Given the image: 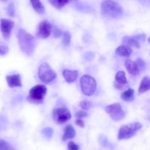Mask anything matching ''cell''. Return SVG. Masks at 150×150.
Segmentation results:
<instances>
[{"mask_svg":"<svg viewBox=\"0 0 150 150\" xmlns=\"http://www.w3.org/2000/svg\"><path fill=\"white\" fill-rule=\"evenodd\" d=\"M150 88V79L149 76H144L142 79V82L140 84V86L139 88V92L140 94H144L146 91H149Z\"/></svg>","mask_w":150,"mask_h":150,"instance_id":"obj_18","label":"cell"},{"mask_svg":"<svg viewBox=\"0 0 150 150\" xmlns=\"http://www.w3.org/2000/svg\"><path fill=\"white\" fill-rule=\"evenodd\" d=\"M62 35V32L59 28L55 27V29H54V36L58 38V37L61 36Z\"/></svg>","mask_w":150,"mask_h":150,"instance_id":"obj_32","label":"cell"},{"mask_svg":"<svg viewBox=\"0 0 150 150\" xmlns=\"http://www.w3.org/2000/svg\"><path fill=\"white\" fill-rule=\"evenodd\" d=\"M76 124L78 126H80V127H84V122L83 121V120L81 119H78L76 121Z\"/></svg>","mask_w":150,"mask_h":150,"instance_id":"obj_33","label":"cell"},{"mask_svg":"<svg viewBox=\"0 0 150 150\" xmlns=\"http://www.w3.org/2000/svg\"><path fill=\"white\" fill-rule=\"evenodd\" d=\"M18 38L21 51L26 55H31L36 47V39L35 37L26 32L24 29H20L18 33Z\"/></svg>","mask_w":150,"mask_h":150,"instance_id":"obj_1","label":"cell"},{"mask_svg":"<svg viewBox=\"0 0 150 150\" xmlns=\"http://www.w3.org/2000/svg\"><path fill=\"white\" fill-rule=\"evenodd\" d=\"M7 85L10 88H20L22 86L21 78L19 74L9 75L6 76Z\"/></svg>","mask_w":150,"mask_h":150,"instance_id":"obj_12","label":"cell"},{"mask_svg":"<svg viewBox=\"0 0 150 150\" xmlns=\"http://www.w3.org/2000/svg\"><path fill=\"white\" fill-rule=\"evenodd\" d=\"M88 116V113L86 111H83V110H80V111H78L76 113V116L78 119H82V118L86 117Z\"/></svg>","mask_w":150,"mask_h":150,"instance_id":"obj_31","label":"cell"},{"mask_svg":"<svg viewBox=\"0 0 150 150\" xmlns=\"http://www.w3.org/2000/svg\"><path fill=\"white\" fill-rule=\"evenodd\" d=\"M142 124L139 122L129 123L121 126L118 134L119 140L129 139L136 135V132L142 128Z\"/></svg>","mask_w":150,"mask_h":150,"instance_id":"obj_3","label":"cell"},{"mask_svg":"<svg viewBox=\"0 0 150 150\" xmlns=\"http://www.w3.org/2000/svg\"><path fill=\"white\" fill-rule=\"evenodd\" d=\"M13 26H14V22L12 20L7 19H1L0 20V29L3 38L5 40H8L10 38Z\"/></svg>","mask_w":150,"mask_h":150,"instance_id":"obj_10","label":"cell"},{"mask_svg":"<svg viewBox=\"0 0 150 150\" xmlns=\"http://www.w3.org/2000/svg\"><path fill=\"white\" fill-rule=\"evenodd\" d=\"M71 41V35L68 31H65L63 33V39H62V44L64 46H69Z\"/></svg>","mask_w":150,"mask_h":150,"instance_id":"obj_22","label":"cell"},{"mask_svg":"<svg viewBox=\"0 0 150 150\" xmlns=\"http://www.w3.org/2000/svg\"><path fill=\"white\" fill-rule=\"evenodd\" d=\"M136 64L138 65V66H139V69H142V70H144V69H146V63H145V62L144 61L142 58H138L137 60H136Z\"/></svg>","mask_w":150,"mask_h":150,"instance_id":"obj_29","label":"cell"},{"mask_svg":"<svg viewBox=\"0 0 150 150\" xmlns=\"http://www.w3.org/2000/svg\"><path fill=\"white\" fill-rule=\"evenodd\" d=\"M105 112L110 116V117L114 121H120L124 119L125 113L123 110L121 104L119 103L110 104L105 108Z\"/></svg>","mask_w":150,"mask_h":150,"instance_id":"obj_7","label":"cell"},{"mask_svg":"<svg viewBox=\"0 0 150 150\" xmlns=\"http://www.w3.org/2000/svg\"><path fill=\"white\" fill-rule=\"evenodd\" d=\"M80 85L82 92L88 96L93 95L96 91V80L92 76L88 74L81 76L80 79Z\"/></svg>","mask_w":150,"mask_h":150,"instance_id":"obj_5","label":"cell"},{"mask_svg":"<svg viewBox=\"0 0 150 150\" xmlns=\"http://www.w3.org/2000/svg\"><path fill=\"white\" fill-rule=\"evenodd\" d=\"M42 132L44 136H45V138H46L47 139L51 138L53 135V129L50 127H45V129H42Z\"/></svg>","mask_w":150,"mask_h":150,"instance_id":"obj_24","label":"cell"},{"mask_svg":"<svg viewBox=\"0 0 150 150\" xmlns=\"http://www.w3.org/2000/svg\"><path fill=\"white\" fill-rule=\"evenodd\" d=\"M0 1H6L7 0H0Z\"/></svg>","mask_w":150,"mask_h":150,"instance_id":"obj_34","label":"cell"},{"mask_svg":"<svg viewBox=\"0 0 150 150\" xmlns=\"http://www.w3.org/2000/svg\"><path fill=\"white\" fill-rule=\"evenodd\" d=\"M52 31V25L47 20L41 21L38 25L36 31V36L40 38H46L49 37Z\"/></svg>","mask_w":150,"mask_h":150,"instance_id":"obj_9","label":"cell"},{"mask_svg":"<svg viewBox=\"0 0 150 150\" xmlns=\"http://www.w3.org/2000/svg\"><path fill=\"white\" fill-rule=\"evenodd\" d=\"M91 106H92V103L89 101H86V100H83L80 102V107L84 110H89Z\"/></svg>","mask_w":150,"mask_h":150,"instance_id":"obj_25","label":"cell"},{"mask_svg":"<svg viewBox=\"0 0 150 150\" xmlns=\"http://www.w3.org/2000/svg\"><path fill=\"white\" fill-rule=\"evenodd\" d=\"M125 68L127 71L133 76H137L140 73V69L136 62L131 60H127L125 61Z\"/></svg>","mask_w":150,"mask_h":150,"instance_id":"obj_13","label":"cell"},{"mask_svg":"<svg viewBox=\"0 0 150 150\" xmlns=\"http://www.w3.org/2000/svg\"><path fill=\"white\" fill-rule=\"evenodd\" d=\"M101 13L103 16L111 19H118L123 14L121 5L112 0H105L101 3Z\"/></svg>","mask_w":150,"mask_h":150,"instance_id":"obj_2","label":"cell"},{"mask_svg":"<svg viewBox=\"0 0 150 150\" xmlns=\"http://www.w3.org/2000/svg\"><path fill=\"white\" fill-rule=\"evenodd\" d=\"M10 148V144L7 141L0 139V150H9Z\"/></svg>","mask_w":150,"mask_h":150,"instance_id":"obj_27","label":"cell"},{"mask_svg":"<svg viewBox=\"0 0 150 150\" xmlns=\"http://www.w3.org/2000/svg\"><path fill=\"white\" fill-rule=\"evenodd\" d=\"M31 4L34 10L39 14H42L45 13V7L42 4L40 0H30Z\"/></svg>","mask_w":150,"mask_h":150,"instance_id":"obj_19","label":"cell"},{"mask_svg":"<svg viewBox=\"0 0 150 150\" xmlns=\"http://www.w3.org/2000/svg\"><path fill=\"white\" fill-rule=\"evenodd\" d=\"M116 54H118L119 56H121V57H130V54L133 53V50L130 48V46L126 45H122L120 46L118 48L116 49Z\"/></svg>","mask_w":150,"mask_h":150,"instance_id":"obj_15","label":"cell"},{"mask_svg":"<svg viewBox=\"0 0 150 150\" xmlns=\"http://www.w3.org/2000/svg\"><path fill=\"white\" fill-rule=\"evenodd\" d=\"M49 2L57 9H61L70 1V0H48Z\"/></svg>","mask_w":150,"mask_h":150,"instance_id":"obj_21","label":"cell"},{"mask_svg":"<svg viewBox=\"0 0 150 150\" xmlns=\"http://www.w3.org/2000/svg\"><path fill=\"white\" fill-rule=\"evenodd\" d=\"M99 142L104 147H107V148H111V147H112V146L108 142V140H107V138L105 136H103V135L100 136Z\"/></svg>","mask_w":150,"mask_h":150,"instance_id":"obj_23","label":"cell"},{"mask_svg":"<svg viewBox=\"0 0 150 150\" xmlns=\"http://www.w3.org/2000/svg\"><path fill=\"white\" fill-rule=\"evenodd\" d=\"M55 72L47 63H43L38 69V77L45 84H49L56 79Z\"/></svg>","mask_w":150,"mask_h":150,"instance_id":"obj_6","label":"cell"},{"mask_svg":"<svg viewBox=\"0 0 150 150\" xmlns=\"http://www.w3.org/2000/svg\"><path fill=\"white\" fill-rule=\"evenodd\" d=\"M122 43L126 46H128L136 47V48H139L140 47V44L139 41L136 38V37H130V36H125L122 39Z\"/></svg>","mask_w":150,"mask_h":150,"instance_id":"obj_17","label":"cell"},{"mask_svg":"<svg viewBox=\"0 0 150 150\" xmlns=\"http://www.w3.org/2000/svg\"><path fill=\"white\" fill-rule=\"evenodd\" d=\"M62 74L66 82H68V83H72L77 79L78 76H79V72L76 70L71 71L65 69V70L63 71Z\"/></svg>","mask_w":150,"mask_h":150,"instance_id":"obj_14","label":"cell"},{"mask_svg":"<svg viewBox=\"0 0 150 150\" xmlns=\"http://www.w3.org/2000/svg\"><path fill=\"white\" fill-rule=\"evenodd\" d=\"M9 51V47L4 44H0V55L4 56Z\"/></svg>","mask_w":150,"mask_h":150,"instance_id":"obj_26","label":"cell"},{"mask_svg":"<svg viewBox=\"0 0 150 150\" xmlns=\"http://www.w3.org/2000/svg\"><path fill=\"white\" fill-rule=\"evenodd\" d=\"M135 91L132 88H128L121 94V98L125 101H131L134 99Z\"/></svg>","mask_w":150,"mask_h":150,"instance_id":"obj_20","label":"cell"},{"mask_svg":"<svg viewBox=\"0 0 150 150\" xmlns=\"http://www.w3.org/2000/svg\"><path fill=\"white\" fill-rule=\"evenodd\" d=\"M71 118L70 110L65 107H57L53 110V119L59 124L65 123Z\"/></svg>","mask_w":150,"mask_h":150,"instance_id":"obj_8","label":"cell"},{"mask_svg":"<svg viewBox=\"0 0 150 150\" xmlns=\"http://www.w3.org/2000/svg\"><path fill=\"white\" fill-rule=\"evenodd\" d=\"M67 149H68V150H79V146L73 141H70L68 143Z\"/></svg>","mask_w":150,"mask_h":150,"instance_id":"obj_30","label":"cell"},{"mask_svg":"<svg viewBox=\"0 0 150 150\" xmlns=\"http://www.w3.org/2000/svg\"><path fill=\"white\" fill-rule=\"evenodd\" d=\"M76 136V130L72 125H67L64 128V135L62 136V141H67L73 138Z\"/></svg>","mask_w":150,"mask_h":150,"instance_id":"obj_16","label":"cell"},{"mask_svg":"<svg viewBox=\"0 0 150 150\" xmlns=\"http://www.w3.org/2000/svg\"><path fill=\"white\" fill-rule=\"evenodd\" d=\"M7 13L8 16H14L15 14V7L14 5H13V3H10L8 5V7H7Z\"/></svg>","mask_w":150,"mask_h":150,"instance_id":"obj_28","label":"cell"},{"mask_svg":"<svg viewBox=\"0 0 150 150\" xmlns=\"http://www.w3.org/2000/svg\"><path fill=\"white\" fill-rule=\"evenodd\" d=\"M47 93V88L44 85H37L29 91L27 100L34 104H40L42 102L44 97Z\"/></svg>","mask_w":150,"mask_h":150,"instance_id":"obj_4","label":"cell"},{"mask_svg":"<svg viewBox=\"0 0 150 150\" xmlns=\"http://www.w3.org/2000/svg\"><path fill=\"white\" fill-rule=\"evenodd\" d=\"M114 87L119 90H124L128 87V82L126 78L125 73L123 71H118L115 76Z\"/></svg>","mask_w":150,"mask_h":150,"instance_id":"obj_11","label":"cell"},{"mask_svg":"<svg viewBox=\"0 0 150 150\" xmlns=\"http://www.w3.org/2000/svg\"></svg>","mask_w":150,"mask_h":150,"instance_id":"obj_35","label":"cell"}]
</instances>
